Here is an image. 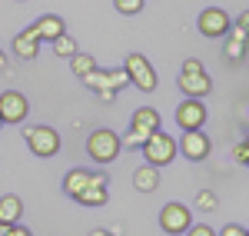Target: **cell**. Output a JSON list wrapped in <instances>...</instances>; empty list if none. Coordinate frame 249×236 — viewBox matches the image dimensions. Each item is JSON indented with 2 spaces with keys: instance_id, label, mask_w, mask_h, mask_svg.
Masks as SVG:
<instances>
[{
  "instance_id": "34",
  "label": "cell",
  "mask_w": 249,
  "mask_h": 236,
  "mask_svg": "<svg viewBox=\"0 0 249 236\" xmlns=\"http://www.w3.org/2000/svg\"><path fill=\"white\" fill-rule=\"evenodd\" d=\"M10 233V226H7V223H0V236H7Z\"/></svg>"
},
{
  "instance_id": "23",
  "label": "cell",
  "mask_w": 249,
  "mask_h": 236,
  "mask_svg": "<svg viewBox=\"0 0 249 236\" xmlns=\"http://www.w3.org/2000/svg\"><path fill=\"white\" fill-rule=\"evenodd\" d=\"M143 3H146V0H113V7L123 17H136V14L143 10Z\"/></svg>"
},
{
  "instance_id": "13",
  "label": "cell",
  "mask_w": 249,
  "mask_h": 236,
  "mask_svg": "<svg viewBox=\"0 0 249 236\" xmlns=\"http://www.w3.org/2000/svg\"><path fill=\"white\" fill-rule=\"evenodd\" d=\"M40 43H43V40L37 37L34 23H30V27H23L17 37H14V54H17L20 60H34L40 54Z\"/></svg>"
},
{
  "instance_id": "31",
  "label": "cell",
  "mask_w": 249,
  "mask_h": 236,
  "mask_svg": "<svg viewBox=\"0 0 249 236\" xmlns=\"http://www.w3.org/2000/svg\"><path fill=\"white\" fill-rule=\"evenodd\" d=\"M96 97L103 100V103H110V100H116V93H113V90H103V93H96Z\"/></svg>"
},
{
  "instance_id": "30",
  "label": "cell",
  "mask_w": 249,
  "mask_h": 236,
  "mask_svg": "<svg viewBox=\"0 0 249 236\" xmlns=\"http://www.w3.org/2000/svg\"><path fill=\"white\" fill-rule=\"evenodd\" d=\"M7 236H34V230H27L23 223H14V226H10V233H7Z\"/></svg>"
},
{
  "instance_id": "28",
  "label": "cell",
  "mask_w": 249,
  "mask_h": 236,
  "mask_svg": "<svg viewBox=\"0 0 249 236\" xmlns=\"http://www.w3.org/2000/svg\"><path fill=\"white\" fill-rule=\"evenodd\" d=\"M193 70H203V60H196V57L183 60V70H179V73H193Z\"/></svg>"
},
{
  "instance_id": "3",
  "label": "cell",
  "mask_w": 249,
  "mask_h": 236,
  "mask_svg": "<svg viewBox=\"0 0 249 236\" xmlns=\"http://www.w3.org/2000/svg\"><path fill=\"white\" fill-rule=\"evenodd\" d=\"M23 143L30 146V153L40 160H50L60 153V133L53 127H27L23 130Z\"/></svg>"
},
{
  "instance_id": "32",
  "label": "cell",
  "mask_w": 249,
  "mask_h": 236,
  "mask_svg": "<svg viewBox=\"0 0 249 236\" xmlns=\"http://www.w3.org/2000/svg\"><path fill=\"white\" fill-rule=\"evenodd\" d=\"M90 236H116V233H110V230H90Z\"/></svg>"
},
{
  "instance_id": "2",
  "label": "cell",
  "mask_w": 249,
  "mask_h": 236,
  "mask_svg": "<svg viewBox=\"0 0 249 236\" xmlns=\"http://www.w3.org/2000/svg\"><path fill=\"white\" fill-rule=\"evenodd\" d=\"M143 150V160L150 163V166H170L173 160H176V140L170 137V133H163V130H156V133H150V140L140 146Z\"/></svg>"
},
{
  "instance_id": "24",
  "label": "cell",
  "mask_w": 249,
  "mask_h": 236,
  "mask_svg": "<svg viewBox=\"0 0 249 236\" xmlns=\"http://www.w3.org/2000/svg\"><path fill=\"white\" fill-rule=\"evenodd\" d=\"M146 140H150V133H143V130H130L126 137H120V143H123V146H130V150H140Z\"/></svg>"
},
{
  "instance_id": "12",
  "label": "cell",
  "mask_w": 249,
  "mask_h": 236,
  "mask_svg": "<svg viewBox=\"0 0 249 236\" xmlns=\"http://www.w3.org/2000/svg\"><path fill=\"white\" fill-rule=\"evenodd\" d=\"M179 90H183V97H193V100H203L210 97L213 90V80L206 77V70H193V73H179Z\"/></svg>"
},
{
  "instance_id": "22",
  "label": "cell",
  "mask_w": 249,
  "mask_h": 236,
  "mask_svg": "<svg viewBox=\"0 0 249 236\" xmlns=\"http://www.w3.org/2000/svg\"><path fill=\"white\" fill-rule=\"evenodd\" d=\"M193 203H196V210H206V213H210V210H219V197H216L213 190H199Z\"/></svg>"
},
{
  "instance_id": "9",
  "label": "cell",
  "mask_w": 249,
  "mask_h": 236,
  "mask_svg": "<svg viewBox=\"0 0 249 236\" xmlns=\"http://www.w3.org/2000/svg\"><path fill=\"white\" fill-rule=\"evenodd\" d=\"M80 206H90V210H100V206H107V200H110V180L103 177V173H93L90 183L80 190L77 197H73Z\"/></svg>"
},
{
  "instance_id": "35",
  "label": "cell",
  "mask_w": 249,
  "mask_h": 236,
  "mask_svg": "<svg viewBox=\"0 0 249 236\" xmlns=\"http://www.w3.org/2000/svg\"><path fill=\"white\" fill-rule=\"evenodd\" d=\"M0 127H3V120H0Z\"/></svg>"
},
{
  "instance_id": "10",
  "label": "cell",
  "mask_w": 249,
  "mask_h": 236,
  "mask_svg": "<svg viewBox=\"0 0 249 236\" xmlns=\"http://www.w3.org/2000/svg\"><path fill=\"white\" fill-rule=\"evenodd\" d=\"M176 150L190 160V163H203V160L210 157L213 143H210V137H206L203 130H186V133H183V140L176 143Z\"/></svg>"
},
{
  "instance_id": "6",
  "label": "cell",
  "mask_w": 249,
  "mask_h": 236,
  "mask_svg": "<svg viewBox=\"0 0 249 236\" xmlns=\"http://www.w3.org/2000/svg\"><path fill=\"white\" fill-rule=\"evenodd\" d=\"M230 27H232V17L223 10V7H206V10L199 14V20H196V30H199L203 37H210V40L226 37Z\"/></svg>"
},
{
  "instance_id": "19",
  "label": "cell",
  "mask_w": 249,
  "mask_h": 236,
  "mask_svg": "<svg viewBox=\"0 0 249 236\" xmlns=\"http://www.w3.org/2000/svg\"><path fill=\"white\" fill-rule=\"evenodd\" d=\"M90 177H93L90 170H70V173L63 177V193H67V197L73 200V197L80 193V190H83V186L90 183Z\"/></svg>"
},
{
  "instance_id": "20",
  "label": "cell",
  "mask_w": 249,
  "mask_h": 236,
  "mask_svg": "<svg viewBox=\"0 0 249 236\" xmlns=\"http://www.w3.org/2000/svg\"><path fill=\"white\" fill-rule=\"evenodd\" d=\"M70 70H73V77H77V80H83L90 70H96L93 54H73V57H70Z\"/></svg>"
},
{
  "instance_id": "26",
  "label": "cell",
  "mask_w": 249,
  "mask_h": 236,
  "mask_svg": "<svg viewBox=\"0 0 249 236\" xmlns=\"http://www.w3.org/2000/svg\"><path fill=\"white\" fill-rule=\"evenodd\" d=\"M216 236H246V230H243L239 223H226V226H223Z\"/></svg>"
},
{
  "instance_id": "4",
  "label": "cell",
  "mask_w": 249,
  "mask_h": 236,
  "mask_svg": "<svg viewBox=\"0 0 249 236\" xmlns=\"http://www.w3.org/2000/svg\"><path fill=\"white\" fill-rule=\"evenodd\" d=\"M123 70H126V77H130V87L143 90V93H153L156 90V70L143 54H126V57H123Z\"/></svg>"
},
{
  "instance_id": "36",
  "label": "cell",
  "mask_w": 249,
  "mask_h": 236,
  "mask_svg": "<svg viewBox=\"0 0 249 236\" xmlns=\"http://www.w3.org/2000/svg\"><path fill=\"white\" fill-rule=\"evenodd\" d=\"M246 236H249V230H246Z\"/></svg>"
},
{
  "instance_id": "14",
  "label": "cell",
  "mask_w": 249,
  "mask_h": 236,
  "mask_svg": "<svg viewBox=\"0 0 249 236\" xmlns=\"http://www.w3.org/2000/svg\"><path fill=\"white\" fill-rule=\"evenodd\" d=\"M34 30H37V37L40 40H57L60 34H67V20L57 17V14H43L40 20H34Z\"/></svg>"
},
{
  "instance_id": "18",
  "label": "cell",
  "mask_w": 249,
  "mask_h": 236,
  "mask_svg": "<svg viewBox=\"0 0 249 236\" xmlns=\"http://www.w3.org/2000/svg\"><path fill=\"white\" fill-rule=\"evenodd\" d=\"M20 217H23V203H20L17 193H7V197H0V223L14 226V223H20Z\"/></svg>"
},
{
  "instance_id": "27",
  "label": "cell",
  "mask_w": 249,
  "mask_h": 236,
  "mask_svg": "<svg viewBox=\"0 0 249 236\" xmlns=\"http://www.w3.org/2000/svg\"><path fill=\"white\" fill-rule=\"evenodd\" d=\"M236 160H239L243 166H249V140H243V143L236 146Z\"/></svg>"
},
{
  "instance_id": "25",
  "label": "cell",
  "mask_w": 249,
  "mask_h": 236,
  "mask_svg": "<svg viewBox=\"0 0 249 236\" xmlns=\"http://www.w3.org/2000/svg\"><path fill=\"white\" fill-rule=\"evenodd\" d=\"M183 236H216V230H213V226H206V223H193Z\"/></svg>"
},
{
  "instance_id": "33",
  "label": "cell",
  "mask_w": 249,
  "mask_h": 236,
  "mask_svg": "<svg viewBox=\"0 0 249 236\" xmlns=\"http://www.w3.org/2000/svg\"><path fill=\"white\" fill-rule=\"evenodd\" d=\"M0 70H7V54L0 50Z\"/></svg>"
},
{
  "instance_id": "15",
  "label": "cell",
  "mask_w": 249,
  "mask_h": 236,
  "mask_svg": "<svg viewBox=\"0 0 249 236\" xmlns=\"http://www.w3.org/2000/svg\"><path fill=\"white\" fill-rule=\"evenodd\" d=\"M130 130H143V133H156L160 130V113L153 107H136L130 117Z\"/></svg>"
},
{
  "instance_id": "29",
  "label": "cell",
  "mask_w": 249,
  "mask_h": 236,
  "mask_svg": "<svg viewBox=\"0 0 249 236\" xmlns=\"http://www.w3.org/2000/svg\"><path fill=\"white\" fill-rule=\"evenodd\" d=\"M232 27H239V30H243V34H249V10H243V14H239V17L232 20Z\"/></svg>"
},
{
  "instance_id": "5",
  "label": "cell",
  "mask_w": 249,
  "mask_h": 236,
  "mask_svg": "<svg viewBox=\"0 0 249 236\" xmlns=\"http://www.w3.org/2000/svg\"><path fill=\"white\" fill-rule=\"evenodd\" d=\"M193 226V210L186 203H166L160 210V230L170 236H183Z\"/></svg>"
},
{
  "instance_id": "8",
  "label": "cell",
  "mask_w": 249,
  "mask_h": 236,
  "mask_svg": "<svg viewBox=\"0 0 249 236\" xmlns=\"http://www.w3.org/2000/svg\"><path fill=\"white\" fill-rule=\"evenodd\" d=\"M206 107L203 100H193V97H183V103L176 107V127L186 133V130H203L206 127Z\"/></svg>"
},
{
  "instance_id": "16",
  "label": "cell",
  "mask_w": 249,
  "mask_h": 236,
  "mask_svg": "<svg viewBox=\"0 0 249 236\" xmlns=\"http://www.w3.org/2000/svg\"><path fill=\"white\" fill-rule=\"evenodd\" d=\"M246 54H249V34H243L239 27H230V34H226V57L236 63Z\"/></svg>"
},
{
  "instance_id": "21",
  "label": "cell",
  "mask_w": 249,
  "mask_h": 236,
  "mask_svg": "<svg viewBox=\"0 0 249 236\" xmlns=\"http://www.w3.org/2000/svg\"><path fill=\"white\" fill-rule=\"evenodd\" d=\"M50 47H53V54H57V57H73V54H80V47H77V40L70 37V34H60L57 40H50Z\"/></svg>"
},
{
  "instance_id": "17",
  "label": "cell",
  "mask_w": 249,
  "mask_h": 236,
  "mask_svg": "<svg viewBox=\"0 0 249 236\" xmlns=\"http://www.w3.org/2000/svg\"><path fill=\"white\" fill-rule=\"evenodd\" d=\"M133 186L140 190V193H153L156 186H160V166H150V163L136 166V173H133Z\"/></svg>"
},
{
  "instance_id": "7",
  "label": "cell",
  "mask_w": 249,
  "mask_h": 236,
  "mask_svg": "<svg viewBox=\"0 0 249 236\" xmlns=\"http://www.w3.org/2000/svg\"><path fill=\"white\" fill-rule=\"evenodd\" d=\"M83 87H90V90H96V93H103V90H113V93H120L123 87H130V77H126V70L120 67V70H90L87 77H83Z\"/></svg>"
},
{
  "instance_id": "11",
  "label": "cell",
  "mask_w": 249,
  "mask_h": 236,
  "mask_svg": "<svg viewBox=\"0 0 249 236\" xmlns=\"http://www.w3.org/2000/svg\"><path fill=\"white\" fill-rule=\"evenodd\" d=\"M30 113V100L20 90H3L0 93V120L3 123H23Z\"/></svg>"
},
{
  "instance_id": "1",
  "label": "cell",
  "mask_w": 249,
  "mask_h": 236,
  "mask_svg": "<svg viewBox=\"0 0 249 236\" xmlns=\"http://www.w3.org/2000/svg\"><path fill=\"white\" fill-rule=\"evenodd\" d=\"M120 150H123V143H120V133H113V130H93L90 137H87V153H90V160H96V163H113L116 157H120Z\"/></svg>"
}]
</instances>
